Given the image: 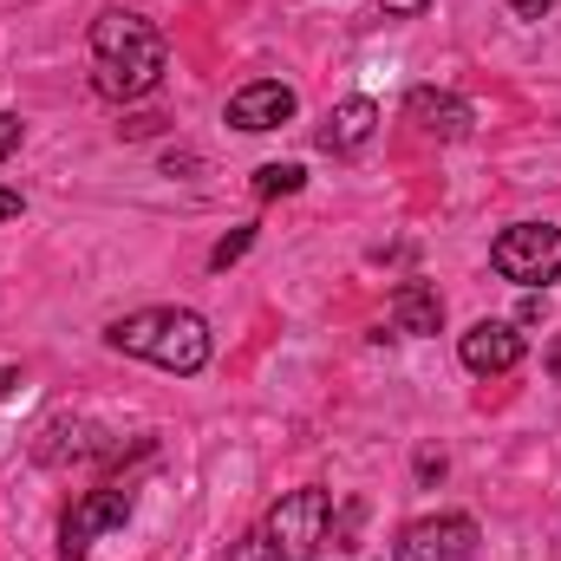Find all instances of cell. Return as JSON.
Wrapping results in <instances>:
<instances>
[{
  "mask_svg": "<svg viewBox=\"0 0 561 561\" xmlns=\"http://www.w3.org/2000/svg\"><path fill=\"white\" fill-rule=\"evenodd\" d=\"M157 79H163L157 26L144 13H125V7L99 13L92 20V85L105 99H144V92H157Z\"/></svg>",
  "mask_w": 561,
  "mask_h": 561,
  "instance_id": "1",
  "label": "cell"
},
{
  "mask_svg": "<svg viewBox=\"0 0 561 561\" xmlns=\"http://www.w3.org/2000/svg\"><path fill=\"white\" fill-rule=\"evenodd\" d=\"M105 340L118 353H131V359H150V366L176 373V379H190V373L209 366V320L190 313V307H138V313L112 320Z\"/></svg>",
  "mask_w": 561,
  "mask_h": 561,
  "instance_id": "2",
  "label": "cell"
},
{
  "mask_svg": "<svg viewBox=\"0 0 561 561\" xmlns=\"http://www.w3.org/2000/svg\"><path fill=\"white\" fill-rule=\"evenodd\" d=\"M327 516H333V496L327 490H287L275 510L262 516V542H268V561H313L320 542H327Z\"/></svg>",
  "mask_w": 561,
  "mask_h": 561,
  "instance_id": "3",
  "label": "cell"
},
{
  "mask_svg": "<svg viewBox=\"0 0 561 561\" xmlns=\"http://www.w3.org/2000/svg\"><path fill=\"white\" fill-rule=\"evenodd\" d=\"M490 268L503 280H516V287L561 280V229L556 222H516V229H503L496 249H490Z\"/></svg>",
  "mask_w": 561,
  "mask_h": 561,
  "instance_id": "4",
  "label": "cell"
},
{
  "mask_svg": "<svg viewBox=\"0 0 561 561\" xmlns=\"http://www.w3.org/2000/svg\"><path fill=\"white\" fill-rule=\"evenodd\" d=\"M125 523H131V490H85L59 523V556L85 561L105 529H125Z\"/></svg>",
  "mask_w": 561,
  "mask_h": 561,
  "instance_id": "5",
  "label": "cell"
},
{
  "mask_svg": "<svg viewBox=\"0 0 561 561\" xmlns=\"http://www.w3.org/2000/svg\"><path fill=\"white\" fill-rule=\"evenodd\" d=\"M399 561H470L477 556V523L463 510H444V516H419L399 529Z\"/></svg>",
  "mask_w": 561,
  "mask_h": 561,
  "instance_id": "6",
  "label": "cell"
},
{
  "mask_svg": "<svg viewBox=\"0 0 561 561\" xmlns=\"http://www.w3.org/2000/svg\"><path fill=\"white\" fill-rule=\"evenodd\" d=\"M523 353H529V346H523V333H516L510 320H477V327L457 340V359H463L470 373H483V379L523 366Z\"/></svg>",
  "mask_w": 561,
  "mask_h": 561,
  "instance_id": "7",
  "label": "cell"
},
{
  "mask_svg": "<svg viewBox=\"0 0 561 561\" xmlns=\"http://www.w3.org/2000/svg\"><path fill=\"white\" fill-rule=\"evenodd\" d=\"M405 118L419 125L424 138H437V144L470 138V125H477V112H470L457 92H437V85H419V92L405 99Z\"/></svg>",
  "mask_w": 561,
  "mask_h": 561,
  "instance_id": "8",
  "label": "cell"
},
{
  "mask_svg": "<svg viewBox=\"0 0 561 561\" xmlns=\"http://www.w3.org/2000/svg\"><path fill=\"white\" fill-rule=\"evenodd\" d=\"M287 118H294V92L280 79H255V85H242L229 99V125L236 131H280Z\"/></svg>",
  "mask_w": 561,
  "mask_h": 561,
  "instance_id": "9",
  "label": "cell"
},
{
  "mask_svg": "<svg viewBox=\"0 0 561 561\" xmlns=\"http://www.w3.org/2000/svg\"><path fill=\"white\" fill-rule=\"evenodd\" d=\"M373 125H379V105H373V99H340V105L327 112V125H320V150L353 157V150L373 144Z\"/></svg>",
  "mask_w": 561,
  "mask_h": 561,
  "instance_id": "10",
  "label": "cell"
},
{
  "mask_svg": "<svg viewBox=\"0 0 561 561\" xmlns=\"http://www.w3.org/2000/svg\"><path fill=\"white\" fill-rule=\"evenodd\" d=\"M392 327H399V333H437V327H444V294L424 287V280H405V287L392 294Z\"/></svg>",
  "mask_w": 561,
  "mask_h": 561,
  "instance_id": "11",
  "label": "cell"
},
{
  "mask_svg": "<svg viewBox=\"0 0 561 561\" xmlns=\"http://www.w3.org/2000/svg\"><path fill=\"white\" fill-rule=\"evenodd\" d=\"M300 183H307L300 163H262V170H255V196H294Z\"/></svg>",
  "mask_w": 561,
  "mask_h": 561,
  "instance_id": "12",
  "label": "cell"
},
{
  "mask_svg": "<svg viewBox=\"0 0 561 561\" xmlns=\"http://www.w3.org/2000/svg\"><path fill=\"white\" fill-rule=\"evenodd\" d=\"M249 242H255V229H236L229 242H216V255H209V268H229V262H242V255H249Z\"/></svg>",
  "mask_w": 561,
  "mask_h": 561,
  "instance_id": "13",
  "label": "cell"
},
{
  "mask_svg": "<svg viewBox=\"0 0 561 561\" xmlns=\"http://www.w3.org/2000/svg\"><path fill=\"white\" fill-rule=\"evenodd\" d=\"M20 150V112H0V163Z\"/></svg>",
  "mask_w": 561,
  "mask_h": 561,
  "instance_id": "14",
  "label": "cell"
},
{
  "mask_svg": "<svg viewBox=\"0 0 561 561\" xmlns=\"http://www.w3.org/2000/svg\"><path fill=\"white\" fill-rule=\"evenodd\" d=\"M510 13L516 20H542V13H556V0H510Z\"/></svg>",
  "mask_w": 561,
  "mask_h": 561,
  "instance_id": "15",
  "label": "cell"
},
{
  "mask_svg": "<svg viewBox=\"0 0 561 561\" xmlns=\"http://www.w3.org/2000/svg\"><path fill=\"white\" fill-rule=\"evenodd\" d=\"M379 7H386L392 20H412V13H424V7H431V0H379Z\"/></svg>",
  "mask_w": 561,
  "mask_h": 561,
  "instance_id": "16",
  "label": "cell"
},
{
  "mask_svg": "<svg viewBox=\"0 0 561 561\" xmlns=\"http://www.w3.org/2000/svg\"><path fill=\"white\" fill-rule=\"evenodd\" d=\"M236 561H268V542H262V529L249 536V549H236Z\"/></svg>",
  "mask_w": 561,
  "mask_h": 561,
  "instance_id": "17",
  "label": "cell"
},
{
  "mask_svg": "<svg viewBox=\"0 0 561 561\" xmlns=\"http://www.w3.org/2000/svg\"><path fill=\"white\" fill-rule=\"evenodd\" d=\"M13 216H20V190H7V183H0V222H13Z\"/></svg>",
  "mask_w": 561,
  "mask_h": 561,
  "instance_id": "18",
  "label": "cell"
},
{
  "mask_svg": "<svg viewBox=\"0 0 561 561\" xmlns=\"http://www.w3.org/2000/svg\"><path fill=\"white\" fill-rule=\"evenodd\" d=\"M13 386H20V373H13V366H0V399H7Z\"/></svg>",
  "mask_w": 561,
  "mask_h": 561,
  "instance_id": "19",
  "label": "cell"
},
{
  "mask_svg": "<svg viewBox=\"0 0 561 561\" xmlns=\"http://www.w3.org/2000/svg\"><path fill=\"white\" fill-rule=\"evenodd\" d=\"M549 373H556V379H561V340H556V353H549Z\"/></svg>",
  "mask_w": 561,
  "mask_h": 561,
  "instance_id": "20",
  "label": "cell"
}]
</instances>
